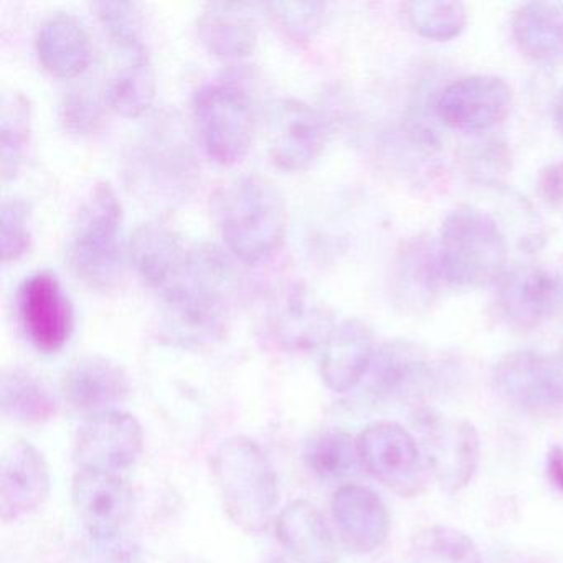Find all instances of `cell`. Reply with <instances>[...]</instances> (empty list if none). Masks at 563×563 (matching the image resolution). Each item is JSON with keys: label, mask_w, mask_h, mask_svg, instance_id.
<instances>
[{"label": "cell", "mask_w": 563, "mask_h": 563, "mask_svg": "<svg viewBox=\"0 0 563 563\" xmlns=\"http://www.w3.org/2000/svg\"><path fill=\"white\" fill-rule=\"evenodd\" d=\"M229 260L217 249L192 250L186 269L164 292L166 332L183 345L212 344L222 338L232 289Z\"/></svg>", "instance_id": "cell-1"}, {"label": "cell", "mask_w": 563, "mask_h": 563, "mask_svg": "<svg viewBox=\"0 0 563 563\" xmlns=\"http://www.w3.org/2000/svg\"><path fill=\"white\" fill-rule=\"evenodd\" d=\"M31 246L29 209L22 200H5L0 210V256L11 263L25 255Z\"/></svg>", "instance_id": "cell-36"}, {"label": "cell", "mask_w": 563, "mask_h": 563, "mask_svg": "<svg viewBox=\"0 0 563 563\" xmlns=\"http://www.w3.org/2000/svg\"><path fill=\"white\" fill-rule=\"evenodd\" d=\"M446 285L441 272L438 243L413 239L405 243L395 262L394 291L405 308L427 309Z\"/></svg>", "instance_id": "cell-25"}, {"label": "cell", "mask_w": 563, "mask_h": 563, "mask_svg": "<svg viewBox=\"0 0 563 563\" xmlns=\"http://www.w3.org/2000/svg\"><path fill=\"white\" fill-rule=\"evenodd\" d=\"M497 394L530 417H552L559 405L547 382L545 355L536 351H514L497 361L493 372Z\"/></svg>", "instance_id": "cell-19"}, {"label": "cell", "mask_w": 563, "mask_h": 563, "mask_svg": "<svg viewBox=\"0 0 563 563\" xmlns=\"http://www.w3.org/2000/svg\"><path fill=\"white\" fill-rule=\"evenodd\" d=\"M210 206L223 242L242 262H266L282 246L288 216L272 180L258 174L236 177L213 194Z\"/></svg>", "instance_id": "cell-2"}, {"label": "cell", "mask_w": 563, "mask_h": 563, "mask_svg": "<svg viewBox=\"0 0 563 563\" xmlns=\"http://www.w3.org/2000/svg\"><path fill=\"white\" fill-rule=\"evenodd\" d=\"M42 67L58 78H75L91 64L93 48L87 27L71 14H55L41 25L35 38Z\"/></svg>", "instance_id": "cell-23"}, {"label": "cell", "mask_w": 563, "mask_h": 563, "mask_svg": "<svg viewBox=\"0 0 563 563\" xmlns=\"http://www.w3.org/2000/svg\"><path fill=\"white\" fill-rule=\"evenodd\" d=\"M438 255L446 285H493L506 273V236L489 213L476 207H457L441 227Z\"/></svg>", "instance_id": "cell-4"}, {"label": "cell", "mask_w": 563, "mask_h": 563, "mask_svg": "<svg viewBox=\"0 0 563 563\" xmlns=\"http://www.w3.org/2000/svg\"><path fill=\"white\" fill-rule=\"evenodd\" d=\"M408 21L420 37L448 42L460 37L467 24V12L461 2L415 0L405 5Z\"/></svg>", "instance_id": "cell-33"}, {"label": "cell", "mask_w": 563, "mask_h": 563, "mask_svg": "<svg viewBox=\"0 0 563 563\" xmlns=\"http://www.w3.org/2000/svg\"><path fill=\"white\" fill-rule=\"evenodd\" d=\"M553 114H555V123L563 133V87L556 95L555 103H553Z\"/></svg>", "instance_id": "cell-42"}, {"label": "cell", "mask_w": 563, "mask_h": 563, "mask_svg": "<svg viewBox=\"0 0 563 563\" xmlns=\"http://www.w3.org/2000/svg\"><path fill=\"white\" fill-rule=\"evenodd\" d=\"M0 407L5 417L24 424L45 423L58 413V401L51 388L21 368L2 375Z\"/></svg>", "instance_id": "cell-28"}, {"label": "cell", "mask_w": 563, "mask_h": 563, "mask_svg": "<svg viewBox=\"0 0 563 563\" xmlns=\"http://www.w3.org/2000/svg\"><path fill=\"white\" fill-rule=\"evenodd\" d=\"M367 390L380 401L421 404L434 384L427 354L407 341L385 342L375 351L367 375Z\"/></svg>", "instance_id": "cell-13"}, {"label": "cell", "mask_w": 563, "mask_h": 563, "mask_svg": "<svg viewBox=\"0 0 563 563\" xmlns=\"http://www.w3.org/2000/svg\"><path fill=\"white\" fill-rule=\"evenodd\" d=\"M60 118L71 133H95L103 121V107L90 91L71 90L62 101Z\"/></svg>", "instance_id": "cell-38"}, {"label": "cell", "mask_w": 563, "mask_h": 563, "mask_svg": "<svg viewBox=\"0 0 563 563\" xmlns=\"http://www.w3.org/2000/svg\"><path fill=\"white\" fill-rule=\"evenodd\" d=\"M31 136V104L21 93L5 95L0 113V173L2 179L18 176Z\"/></svg>", "instance_id": "cell-32"}, {"label": "cell", "mask_w": 563, "mask_h": 563, "mask_svg": "<svg viewBox=\"0 0 563 563\" xmlns=\"http://www.w3.org/2000/svg\"><path fill=\"white\" fill-rule=\"evenodd\" d=\"M374 332L361 319L335 324L322 345L321 375L332 391L344 394L357 387L375 355Z\"/></svg>", "instance_id": "cell-20"}, {"label": "cell", "mask_w": 563, "mask_h": 563, "mask_svg": "<svg viewBox=\"0 0 563 563\" xmlns=\"http://www.w3.org/2000/svg\"><path fill=\"white\" fill-rule=\"evenodd\" d=\"M192 157L184 150V144H177V140L170 144L167 137L153 140L147 144L146 151L137 157L141 167L146 166V173L141 174L144 183L159 189V186H177L180 189L189 186V163Z\"/></svg>", "instance_id": "cell-34"}, {"label": "cell", "mask_w": 563, "mask_h": 563, "mask_svg": "<svg viewBox=\"0 0 563 563\" xmlns=\"http://www.w3.org/2000/svg\"><path fill=\"white\" fill-rule=\"evenodd\" d=\"M547 382L550 394L559 407H563V342L553 354L545 355Z\"/></svg>", "instance_id": "cell-40"}, {"label": "cell", "mask_w": 563, "mask_h": 563, "mask_svg": "<svg viewBox=\"0 0 563 563\" xmlns=\"http://www.w3.org/2000/svg\"><path fill=\"white\" fill-rule=\"evenodd\" d=\"M51 493L47 461L24 440L12 441L0 463V517L14 522L37 510Z\"/></svg>", "instance_id": "cell-15"}, {"label": "cell", "mask_w": 563, "mask_h": 563, "mask_svg": "<svg viewBox=\"0 0 563 563\" xmlns=\"http://www.w3.org/2000/svg\"><path fill=\"white\" fill-rule=\"evenodd\" d=\"M143 428L130 413L110 410L88 418L77 433L74 457L78 470L120 474L143 451Z\"/></svg>", "instance_id": "cell-9"}, {"label": "cell", "mask_w": 563, "mask_h": 563, "mask_svg": "<svg viewBox=\"0 0 563 563\" xmlns=\"http://www.w3.org/2000/svg\"><path fill=\"white\" fill-rule=\"evenodd\" d=\"M276 533L296 562H338V547L331 529L309 500L289 503L276 519Z\"/></svg>", "instance_id": "cell-24"}, {"label": "cell", "mask_w": 563, "mask_h": 563, "mask_svg": "<svg viewBox=\"0 0 563 563\" xmlns=\"http://www.w3.org/2000/svg\"><path fill=\"white\" fill-rule=\"evenodd\" d=\"M266 8L276 24L298 41H305L318 31L324 11V5L319 2H273Z\"/></svg>", "instance_id": "cell-37"}, {"label": "cell", "mask_w": 563, "mask_h": 563, "mask_svg": "<svg viewBox=\"0 0 563 563\" xmlns=\"http://www.w3.org/2000/svg\"><path fill=\"white\" fill-rule=\"evenodd\" d=\"M540 197L550 206H560L563 202V161L550 164L540 170L539 180Z\"/></svg>", "instance_id": "cell-39"}, {"label": "cell", "mask_w": 563, "mask_h": 563, "mask_svg": "<svg viewBox=\"0 0 563 563\" xmlns=\"http://www.w3.org/2000/svg\"><path fill=\"white\" fill-rule=\"evenodd\" d=\"M212 467L230 520L243 532H263L278 504V479L262 448L246 437L227 438Z\"/></svg>", "instance_id": "cell-3"}, {"label": "cell", "mask_w": 563, "mask_h": 563, "mask_svg": "<svg viewBox=\"0 0 563 563\" xmlns=\"http://www.w3.org/2000/svg\"><path fill=\"white\" fill-rule=\"evenodd\" d=\"M130 391L123 368L104 357L75 362L64 377V394L71 408L88 417L114 410Z\"/></svg>", "instance_id": "cell-21"}, {"label": "cell", "mask_w": 563, "mask_h": 563, "mask_svg": "<svg viewBox=\"0 0 563 563\" xmlns=\"http://www.w3.org/2000/svg\"><path fill=\"white\" fill-rule=\"evenodd\" d=\"M245 4L213 2L197 19V35L216 57L236 60L255 51L256 29Z\"/></svg>", "instance_id": "cell-26"}, {"label": "cell", "mask_w": 563, "mask_h": 563, "mask_svg": "<svg viewBox=\"0 0 563 563\" xmlns=\"http://www.w3.org/2000/svg\"><path fill=\"white\" fill-rule=\"evenodd\" d=\"M123 209L113 187L100 183L81 206L71 230L68 263L95 289H110L121 276Z\"/></svg>", "instance_id": "cell-5"}, {"label": "cell", "mask_w": 563, "mask_h": 563, "mask_svg": "<svg viewBox=\"0 0 563 563\" xmlns=\"http://www.w3.org/2000/svg\"><path fill=\"white\" fill-rule=\"evenodd\" d=\"M325 123L321 114L296 100H283L269 114V156L285 173L308 169L325 144Z\"/></svg>", "instance_id": "cell-14"}, {"label": "cell", "mask_w": 563, "mask_h": 563, "mask_svg": "<svg viewBox=\"0 0 563 563\" xmlns=\"http://www.w3.org/2000/svg\"><path fill=\"white\" fill-rule=\"evenodd\" d=\"M305 460L314 476L322 481L345 479L362 467L357 440L338 428L314 434L306 444Z\"/></svg>", "instance_id": "cell-30"}, {"label": "cell", "mask_w": 563, "mask_h": 563, "mask_svg": "<svg viewBox=\"0 0 563 563\" xmlns=\"http://www.w3.org/2000/svg\"><path fill=\"white\" fill-rule=\"evenodd\" d=\"M559 282L542 266L526 265L504 273L497 282V308L504 321L520 332L536 331L552 314Z\"/></svg>", "instance_id": "cell-16"}, {"label": "cell", "mask_w": 563, "mask_h": 563, "mask_svg": "<svg viewBox=\"0 0 563 563\" xmlns=\"http://www.w3.org/2000/svg\"><path fill=\"white\" fill-rule=\"evenodd\" d=\"M190 252L183 240L161 223H144L134 232L130 243L131 260L137 275L161 296L177 282Z\"/></svg>", "instance_id": "cell-22"}, {"label": "cell", "mask_w": 563, "mask_h": 563, "mask_svg": "<svg viewBox=\"0 0 563 563\" xmlns=\"http://www.w3.org/2000/svg\"><path fill=\"white\" fill-rule=\"evenodd\" d=\"M413 427L428 473L448 494L470 486L481 460L476 428L467 420H453L428 408L415 410Z\"/></svg>", "instance_id": "cell-7"}, {"label": "cell", "mask_w": 563, "mask_h": 563, "mask_svg": "<svg viewBox=\"0 0 563 563\" xmlns=\"http://www.w3.org/2000/svg\"><path fill=\"white\" fill-rule=\"evenodd\" d=\"M334 325L331 311L302 285L288 286L269 311V332L286 351L324 345Z\"/></svg>", "instance_id": "cell-17"}, {"label": "cell", "mask_w": 563, "mask_h": 563, "mask_svg": "<svg viewBox=\"0 0 563 563\" xmlns=\"http://www.w3.org/2000/svg\"><path fill=\"white\" fill-rule=\"evenodd\" d=\"M71 494L75 510L95 542H114L133 517V489L120 474L78 470Z\"/></svg>", "instance_id": "cell-12"}, {"label": "cell", "mask_w": 563, "mask_h": 563, "mask_svg": "<svg viewBox=\"0 0 563 563\" xmlns=\"http://www.w3.org/2000/svg\"><path fill=\"white\" fill-rule=\"evenodd\" d=\"M410 560L411 563H483V555L463 530L434 523L415 533Z\"/></svg>", "instance_id": "cell-31"}, {"label": "cell", "mask_w": 563, "mask_h": 563, "mask_svg": "<svg viewBox=\"0 0 563 563\" xmlns=\"http://www.w3.org/2000/svg\"><path fill=\"white\" fill-rule=\"evenodd\" d=\"M194 118L203 150L216 163L232 166L249 154L255 121L249 95L240 85H203L194 97Z\"/></svg>", "instance_id": "cell-6"}, {"label": "cell", "mask_w": 563, "mask_h": 563, "mask_svg": "<svg viewBox=\"0 0 563 563\" xmlns=\"http://www.w3.org/2000/svg\"><path fill=\"white\" fill-rule=\"evenodd\" d=\"M512 35L530 60L553 64L563 58V12L556 5L532 2L517 9Z\"/></svg>", "instance_id": "cell-27"}, {"label": "cell", "mask_w": 563, "mask_h": 563, "mask_svg": "<svg viewBox=\"0 0 563 563\" xmlns=\"http://www.w3.org/2000/svg\"><path fill=\"white\" fill-rule=\"evenodd\" d=\"M18 311L25 335L38 351L54 354L70 341L74 308L54 273L37 272L24 279Z\"/></svg>", "instance_id": "cell-11"}, {"label": "cell", "mask_w": 563, "mask_h": 563, "mask_svg": "<svg viewBox=\"0 0 563 563\" xmlns=\"http://www.w3.org/2000/svg\"><path fill=\"white\" fill-rule=\"evenodd\" d=\"M331 507L342 543L351 552L365 555L387 542L390 516L384 500L374 490L358 484L339 487Z\"/></svg>", "instance_id": "cell-18"}, {"label": "cell", "mask_w": 563, "mask_h": 563, "mask_svg": "<svg viewBox=\"0 0 563 563\" xmlns=\"http://www.w3.org/2000/svg\"><path fill=\"white\" fill-rule=\"evenodd\" d=\"M547 477L559 493L563 494V448L552 444L545 456Z\"/></svg>", "instance_id": "cell-41"}, {"label": "cell", "mask_w": 563, "mask_h": 563, "mask_svg": "<svg viewBox=\"0 0 563 563\" xmlns=\"http://www.w3.org/2000/svg\"><path fill=\"white\" fill-rule=\"evenodd\" d=\"M512 107V90L494 75H471L448 85L434 103L441 123L463 133H481L503 123Z\"/></svg>", "instance_id": "cell-10"}, {"label": "cell", "mask_w": 563, "mask_h": 563, "mask_svg": "<svg viewBox=\"0 0 563 563\" xmlns=\"http://www.w3.org/2000/svg\"><path fill=\"white\" fill-rule=\"evenodd\" d=\"M362 467L400 497L420 496L428 467L417 438L395 421H375L357 438Z\"/></svg>", "instance_id": "cell-8"}, {"label": "cell", "mask_w": 563, "mask_h": 563, "mask_svg": "<svg viewBox=\"0 0 563 563\" xmlns=\"http://www.w3.org/2000/svg\"><path fill=\"white\" fill-rule=\"evenodd\" d=\"M126 55V62L107 85V103L126 118L141 117L154 100L156 80L147 51Z\"/></svg>", "instance_id": "cell-29"}, {"label": "cell", "mask_w": 563, "mask_h": 563, "mask_svg": "<svg viewBox=\"0 0 563 563\" xmlns=\"http://www.w3.org/2000/svg\"><path fill=\"white\" fill-rule=\"evenodd\" d=\"M265 563H285V562H283V560H279V559H272V560H268V562H265Z\"/></svg>", "instance_id": "cell-43"}, {"label": "cell", "mask_w": 563, "mask_h": 563, "mask_svg": "<svg viewBox=\"0 0 563 563\" xmlns=\"http://www.w3.org/2000/svg\"><path fill=\"white\" fill-rule=\"evenodd\" d=\"M98 18L114 44L124 52L146 51L143 44V22L133 2H98L95 4Z\"/></svg>", "instance_id": "cell-35"}]
</instances>
